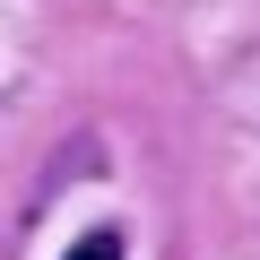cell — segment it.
<instances>
[{
  "label": "cell",
  "instance_id": "6da1fadb",
  "mask_svg": "<svg viewBox=\"0 0 260 260\" xmlns=\"http://www.w3.org/2000/svg\"><path fill=\"white\" fill-rule=\"evenodd\" d=\"M121 243H130L121 225H95V234H78V243H70V260H121Z\"/></svg>",
  "mask_w": 260,
  "mask_h": 260
}]
</instances>
